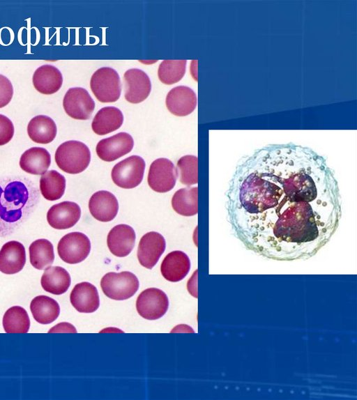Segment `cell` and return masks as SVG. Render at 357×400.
Here are the masks:
<instances>
[{
  "label": "cell",
  "instance_id": "1",
  "mask_svg": "<svg viewBox=\"0 0 357 400\" xmlns=\"http://www.w3.org/2000/svg\"><path fill=\"white\" fill-rule=\"evenodd\" d=\"M227 220L249 250L276 261L314 256L337 231L342 197L326 158L294 143L242 157L226 190Z\"/></svg>",
  "mask_w": 357,
  "mask_h": 400
},
{
  "label": "cell",
  "instance_id": "2",
  "mask_svg": "<svg viewBox=\"0 0 357 400\" xmlns=\"http://www.w3.org/2000/svg\"><path fill=\"white\" fill-rule=\"evenodd\" d=\"M33 206V195L20 180L0 185V235L17 226Z\"/></svg>",
  "mask_w": 357,
  "mask_h": 400
},
{
  "label": "cell",
  "instance_id": "3",
  "mask_svg": "<svg viewBox=\"0 0 357 400\" xmlns=\"http://www.w3.org/2000/svg\"><path fill=\"white\" fill-rule=\"evenodd\" d=\"M55 161L64 172L71 174L84 171L91 161V152L82 141L70 140L59 146L55 153Z\"/></svg>",
  "mask_w": 357,
  "mask_h": 400
},
{
  "label": "cell",
  "instance_id": "4",
  "mask_svg": "<svg viewBox=\"0 0 357 400\" xmlns=\"http://www.w3.org/2000/svg\"><path fill=\"white\" fill-rule=\"evenodd\" d=\"M90 87L98 100L104 103L117 101L121 93L119 75L110 67L96 70L91 77Z\"/></svg>",
  "mask_w": 357,
  "mask_h": 400
},
{
  "label": "cell",
  "instance_id": "5",
  "mask_svg": "<svg viewBox=\"0 0 357 400\" xmlns=\"http://www.w3.org/2000/svg\"><path fill=\"white\" fill-rule=\"evenodd\" d=\"M139 286L137 276L129 271L110 272L100 280V286L105 295L114 300L131 298L137 291Z\"/></svg>",
  "mask_w": 357,
  "mask_h": 400
},
{
  "label": "cell",
  "instance_id": "6",
  "mask_svg": "<svg viewBox=\"0 0 357 400\" xmlns=\"http://www.w3.org/2000/svg\"><path fill=\"white\" fill-rule=\"evenodd\" d=\"M144 169V159L139 155H131L114 166L111 172L112 179L121 188L132 189L141 183Z\"/></svg>",
  "mask_w": 357,
  "mask_h": 400
},
{
  "label": "cell",
  "instance_id": "7",
  "mask_svg": "<svg viewBox=\"0 0 357 400\" xmlns=\"http://www.w3.org/2000/svg\"><path fill=\"white\" fill-rule=\"evenodd\" d=\"M91 251L89 238L81 232H71L61 238L57 245L59 257L66 263L75 264L83 261Z\"/></svg>",
  "mask_w": 357,
  "mask_h": 400
},
{
  "label": "cell",
  "instance_id": "8",
  "mask_svg": "<svg viewBox=\"0 0 357 400\" xmlns=\"http://www.w3.org/2000/svg\"><path fill=\"white\" fill-rule=\"evenodd\" d=\"M169 307L166 293L157 288H149L140 293L136 301L138 314L145 319L156 320L163 316Z\"/></svg>",
  "mask_w": 357,
  "mask_h": 400
},
{
  "label": "cell",
  "instance_id": "9",
  "mask_svg": "<svg viewBox=\"0 0 357 400\" xmlns=\"http://www.w3.org/2000/svg\"><path fill=\"white\" fill-rule=\"evenodd\" d=\"M177 177V170L173 162L167 158L161 157L151 163L147 180L153 191L164 193L174 188Z\"/></svg>",
  "mask_w": 357,
  "mask_h": 400
},
{
  "label": "cell",
  "instance_id": "10",
  "mask_svg": "<svg viewBox=\"0 0 357 400\" xmlns=\"http://www.w3.org/2000/svg\"><path fill=\"white\" fill-rule=\"evenodd\" d=\"M63 107L70 117L76 120H87L94 110L95 102L85 89L73 87L66 93Z\"/></svg>",
  "mask_w": 357,
  "mask_h": 400
},
{
  "label": "cell",
  "instance_id": "11",
  "mask_svg": "<svg viewBox=\"0 0 357 400\" xmlns=\"http://www.w3.org/2000/svg\"><path fill=\"white\" fill-rule=\"evenodd\" d=\"M133 146L132 136L121 132L101 139L96 145V151L103 161L112 162L130 153Z\"/></svg>",
  "mask_w": 357,
  "mask_h": 400
},
{
  "label": "cell",
  "instance_id": "12",
  "mask_svg": "<svg viewBox=\"0 0 357 400\" xmlns=\"http://www.w3.org/2000/svg\"><path fill=\"white\" fill-rule=\"evenodd\" d=\"M126 100L132 104L143 102L151 91V82L148 75L142 70L131 68L123 74Z\"/></svg>",
  "mask_w": 357,
  "mask_h": 400
},
{
  "label": "cell",
  "instance_id": "13",
  "mask_svg": "<svg viewBox=\"0 0 357 400\" xmlns=\"http://www.w3.org/2000/svg\"><path fill=\"white\" fill-rule=\"evenodd\" d=\"M166 243L164 237L156 231H150L140 239L137 249V259L144 268L152 269L165 252Z\"/></svg>",
  "mask_w": 357,
  "mask_h": 400
},
{
  "label": "cell",
  "instance_id": "14",
  "mask_svg": "<svg viewBox=\"0 0 357 400\" xmlns=\"http://www.w3.org/2000/svg\"><path fill=\"white\" fill-rule=\"evenodd\" d=\"M197 95L195 91L186 86H178L167 93L165 104L170 113L176 116H185L191 114L197 107Z\"/></svg>",
  "mask_w": 357,
  "mask_h": 400
},
{
  "label": "cell",
  "instance_id": "15",
  "mask_svg": "<svg viewBox=\"0 0 357 400\" xmlns=\"http://www.w3.org/2000/svg\"><path fill=\"white\" fill-rule=\"evenodd\" d=\"M81 209L73 201H63L52 206L47 213L49 224L56 229H66L73 226L79 220Z\"/></svg>",
  "mask_w": 357,
  "mask_h": 400
},
{
  "label": "cell",
  "instance_id": "16",
  "mask_svg": "<svg viewBox=\"0 0 357 400\" xmlns=\"http://www.w3.org/2000/svg\"><path fill=\"white\" fill-rule=\"evenodd\" d=\"M135 232L128 224H118L114 226L107 234V244L112 254L118 257L128 256L135 243Z\"/></svg>",
  "mask_w": 357,
  "mask_h": 400
},
{
  "label": "cell",
  "instance_id": "17",
  "mask_svg": "<svg viewBox=\"0 0 357 400\" xmlns=\"http://www.w3.org/2000/svg\"><path fill=\"white\" fill-rule=\"evenodd\" d=\"M91 215L98 221L107 222L116 216L119 203L116 197L110 192L100 190L95 192L89 201Z\"/></svg>",
  "mask_w": 357,
  "mask_h": 400
},
{
  "label": "cell",
  "instance_id": "18",
  "mask_svg": "<svg viewBox=\"0 0 357 400\" xmlns=\"http://www.w3.org/2000/svg\"><path fill=\"white\" fill-rule=\"evenodd\" d=\"M70 300L74 308L81 313L94 312L100 305L96 287L87 282L77 284L74 286L70 295Z\"/></svg>",
  "mask_w": 357,
  "mask_h": 400
},
{
  "label": "cell",
  "instance_id": "19",
  "mask_svg": "<svg viewBox=\"0 0 357 400\" xmlns=\"http://www.w3.org/2000/svg\"><path fill=\"white\" fill-rule=\"evenodd\" d=\"M26 262L24 245L12 240L5 243L0 250V271L4 274H15L21 271Z\"/></svg>",
  "mask_w": 357,
  "mask_h": 400
},
{
  "label": "cell",
  "instance_id": "20",
  "mask_svg": "<svg viewBox=\"0 0 357 400\" xmlns=\"http://www.w3.org/2000/svg\"><path fill=\"white\" fill-rule=\"evenodd\" d=\"M190 261L183 252L176 250L167 254L162 260L160 272L167 281L176 282L182 280L189 272Z\"/></svg>",
  "mask_w": 357,
  "mask_h": 400
},
{
  "label": "cell",
  "instance_id": "21",
  "mask_svg": "<svg viewBox=\"0 0 357 400\" xmlns=\"http://www.w3.org/2000/svg\"><path fill=\"white\" fill-rule=\"evenodd\" d=\"M34 88L42 94L50 95L57 92L63 84L60 70L52 65H43L38 68L33 75Z\"/></svg>",
  "mask_w": 357,
  "mask_h": 400
},
{
  "label": "cell",
  "instance_id": "22",
  "mask_svg": "<svg viewBox=\"0 0 357 400\" xmlns=\"http://www.w3.org/2000/svg\"><path fill=\"white\" fill-rule=\"evenodd\" d=\"M123 115L115 107H105L96 114L91 123L93 131L104 135L118 130L123 124Z\"/></svg>",
  "mask_w": 357,
  "mask_h": 400
},
{
  "label": "cell",
  "instance_id": "23",
  "mask_svg": "<svg viewBox=\"0 0 357 400\" xmlns=\"http://www.w3.org/2000/svg\"><path fill=\"white\" fill-rule=\"evenodd\" d=\"M50 153L42 147H32L20 157V166L25 172L39 175L47 171L50 166Z\"/></svg>",
  "mask_w": 357,
  "mask_h": 400
},
{
  "label": "cell",
  "instance_id": "24",
  "mask_svg": "<svg viewBox=\"0 0 357 400\" xmlns=\"http://www.w3.org/2000/svg\"><path fill=\"white\" fill-rule=\"evenodd\" d=\"M56 125L50 117L45 115L34 116L29 122L27 132L36 143L47 144L52 142L56 135Z\"/></svg>",
  "mask_w": 357,
  "mask_h": 400
},
{
  "label": "cell",
  "instance_id": "25",
  "mask_svg": "<svg viewBox=\"0 0 357 400\" xmlns=\"http://www.w3.org/2000/svg\"><path fill=\"white\" fill-rule=\"evenodd\" d=\"M70 282L69 273L66 269L60 266L47 267L40 280L43 289L54 295H61L66 292Z\"/></svg>",
  "mask_w": 357,
  "mask_h": 400
},
{
  "label": "cell",
  "instance_id": "26",
  "mask_svg": "<svg viewBox=\"0 0 357 400\" xmlns=\"http://www.w3.org/2000/svg\"><path fill=\"white\" fill-rule=\"evenodd\" d=\"M30 309L33 318L41 324L52 323L57 318L60 313L58 302L46 295L35 297L31 302Z\"/></svg>",
  "mask_w": 357,
  "mask_h": 400
},
{
  "label": "cell",
  "instance_id": "27",
  "mask_svg": "<svg viewBox=\"0 0 357 400\" xmlns=\"http://www.w3.org/2000/svg\"><path fill=\"white\" fill-rule=\"evenodd\" d=\"M66 178L55 170L42 174L40 179V190L45 199L49 201L59 199L64 194Z\"/></svg>",
  "mask_w": 357,
  "mask_h": 400
},
{
  "label": "cell",
  "instance_id": "28",
  "mask_svg": "<svg viewBox=\"0 0 357 400\" xmlns=\"http://www.w3.org/2000/svg\"><path fill=\"white\" fill-rule=\"evenodd\" d=\"M172 206L174 211L183 216L197 213V187H185L177 190L172 197Z\"/></svg>",
  "mask_w": 357,
  "mask_h": 400
},
{
  "label": "cell",
  "instance_id": "29",
  "mask_svg": "<svg viewBox=\"0 0 357 400\" xmlns=\"http://www.w3.org/2000/svg\"><path fill=\"white\" fill-rule=\"evenodd\" d=\"M31 264L36 269L44 270L50 266L54 260L52 244L47 239H38L29 246Z\"/></svg>",
  "mask_w": 357,
  "mask_h": 400
},
{
  "label": "cell",
  "instance_id": "30",
  "mask_svg": "<svg viewBox=\"0 0 357 400\" xmlns=\"http://www.w3.org/2000/svg\"><path fill=\"white\" fill-rule=\"evenodd\" d=\"M2 323L7 333H26L30 327L28 314L20 306L9 308L3 315Z\"/></svg>",
  "mask_w": 357,
  "mask_h": 400
},
{
  "label": "cell",
  "instance_id": "31",
  "mask_svg": "<svg viewBox=\"0 0 357 400\" xmlns=\"http://www.w3.org/2000/svg\"><path fill=\"white\" fill-rule=\"evenodd\" d=\"M186 63V60L162 61L158 69L159 80L167 85L177 83L185 73Z\"/></svg>",
  "mask_w": 357,
  "mask_h": 400
},
{
  "label": "cell",
  "instance_id": "32",
  "mask_svg": "<svg viewBox=\"0 0 357 400\" xmlns=\"http://www.w3.org/2000/svg\"><path fill=\"white\" fill-rule=\"evenodd\" d=\"M177 174L179 181L190 186L197 183V157L195 155H184L177 162Z\"/></svg>",
  "mask_w": 357,
  "mask_h": 400
},
{
  "label": "cell",
  "instance_id": "33",
  "mask_svg": "<svg viewBox=\"0 0 357 400\" xmlns=\"http://www.w3.org/2000/svg\"><path fill=\"white\" fill-rule=\"evenodd\" d=\"M14 134L13 122L5 115L0 114V146L8 143Z\"/></svg>",
  "mask_w": 357,
  "mask_h": 400
},
{
  "label": "cell",
  "instance_id": "34",
  "mask_svg": "<svg viewBox=\"0 0 357 400\" xmlns=\"http://www.w3.org/2000/svg\"><path fill=\"white\" fill-rule=\"evenodd\" d=\"M13 87L11 82L0 74V108L6 106L12 100Z\"/></svg>",
  "mask_w": 357,
  "mask_h": 400
}]
</instances>
